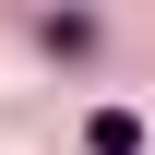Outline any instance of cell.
<instances>
[{
  "mask_svg": "<svg viewBox=\"0 0 155 155\" xmlns=\"http://www.w3.org/2000/svg\"><path fill=\"white\" fill-rule=\"evenodd\" d=\"M84 143H96V155H143V119H131V107H96Z\"/></svg>",
  "mask_w": 155,
  "mask_h": 155,
  "instance_id": "6da1fadb",
  "label": "cell"
}]
</instances>
